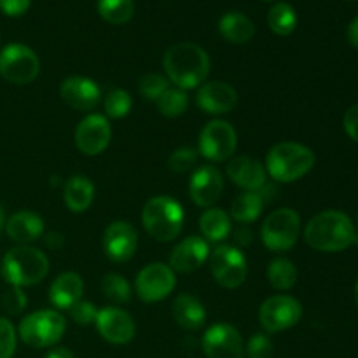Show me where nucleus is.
Returning a JSON list of instances; mask_svg holds the SVG:
<instances>
[{
	"instance_id": "nucleus-1",
	"label": "nucleus",
	"mask_w": 358,
	"mask_h": 358,
	"mask_svg": "<svg viewBox=\"0 0 358 358\" xmlns=\"http://www.w3.org/2000/svg\"><path fill=\"white\" fill-rule=\"evenodd\" d=\"M166 79L178 90H194L206 83L210 73V56L201 45L178 42L168 48L163 56Z\"/></svg>"
},
{
	"instance_id": "nucleus-2",
	"label": "nucleus",
	"mask_w": 358,
	"mask_h": 358,
	"mask_svg": "<svg viewBox=\"0 0 358 358\" xmlns=\"http://www.w3.org/2000/svg\"><path fill=\"white\" fill-rule=\"evenodd\" d=\"M357 231L352 219L339 210H327L313 219L304 227V240L313 250L334 254L343 252L355 243Z\"/></svg>"
},
{
	"instance_id": "nucleus-3",
	"label": "nucleus",
	"mask_w": 358,
	"mask_h": 358,
	"mask_svg": "<svg viewBox=\"0 0 358 358\" xmlns=\"http://www.w3.org/2000/svg\"><path fill=\"white\" fill-rule=\"evenodd\" d=\"M3 278L10 287H31L41 283L49 273V259L38 248L17 245L10 248L0 264Z\"/></svg>"
},
{
	"instance_id": "nucleus-4",
	"label": "nucleus",
	"mask_w": 358,
	"mask_h": 358,
	"mask_svg": "<svg viewBox=\"0 0 358 358\" xmlns=\"http://www.w3.org/2000/svg\"><path fill=\"white\" fill-rule=\"evenodd\" d=\"M315 166V152L297 142L276 143L266 156V171L273 180L289 184L303 178Z\"/></svg>"
},
{
	"instance_id": "nucleus-5",
	"label": "nucleus",
	"mask_w": 358,
	"mask_h": 358,
	"mask_svg": "<svg viewBox=\"0 0 358 358\" xmlns=\"http://www.w3.org/2000/svg\"><path fill=\"white\" fill-rule=\"evenodd\" d=\"M184 219L182 205L170 196H154L142 210V224L147 234L161 243L173 241L182 233Z\"/></svg>"
},
{
	"instance_id": "nucleus-6",
	"label": "nucleus",
	"mask_w": 358,
	"mask_h": 358,
	"mask_svg": "<svg viewBox=\"0 0 358 358\" xmlns=\"http://www.w3.org/2000/svg\"><path fill=\"white\" fill-rule=\"evenodd\" d=\"M66 331V320L58 310H41L27 315L17 327V336L30 348H51Z\"/></svg>"
},
{
	"instance_id": "nucleus-7",
	"label": "nucleus",
	"mask_w": 358,
	"mask_h": 358,
	"mask_svg": "<svg viewBox=\"0 0 358 358\" xmlns=\"http://www.w3.org/2000/svg\"><path fill=\"white\" fill-rule=\"evenodd\" d=\"M301 236V217L294 208L269 213L261 227V240L269 252L283 254L294 248Z\"/></svg>"
},
{
	"instance_id": "nucleus-8",
	"label": "nucleus",
	"mask_w": 358,
	"mask_h": 358,
	"mask_svg": "<svg viewBox=\"0 0 358 358\" xmlns=\"http://www.w3.org/2000/svg\"><path fill=\"white\" fill-rule=\"evenodd\" d=\"M41 59L24 44H9L0 51V77L6 83L24 86L37 79Z\"/></svg>"
},
{
	"instance_id": "nucleus-9",
	"label": "nucleus",
	"mask_w": 358,
	"mask_h": 358,
	"mask_svg": "<svg viewBox=\"0 0 358 358\" xmlns=\"http://www.w3.org/2000/svg\"><path fill=\"white\" fill-rule=\"evenodd\" d=\"M210 271L213 280L224 289H238L248 275L247 257L243 252L231 245H219L210 254Z\"/></svg>"
},
{
	"instance_id": "nucleus-10",
	"label": "nucleus",
	"mask_w": 358,
	"mask_h": 358,
	"mask_svg": "<svg viewBox=\"0 0 358 358\" xmlns=\"http://www.w3.org/2000/svg\"><path fill=\"white\" fill-rule=\"evenodd\" d=\"M238 135L236 129L222 119L210 121L199 133L198 154L213 163H222L231 159L236 152Z\"/></svg>"
},
{
	"instance_id": "nucleus-11",
	"label": "nucleus",
	"mask_w": 358,
	"mask_h": 358,
	"mask_svg": "<svg viewBox=\"0 0 358 358\" xmlns=\"http://www.w3.org/2000/svg\"><path fill=\"white\" fill-rule=\"evenodd\" d=\"M301 317H303L301 303L296 297L285 296V294L266 299L259 310V322L269 334L289 331L294 325L299 324Z\"/></svg>"
},
{
	"instance_id": "nucleus-12",
	"label": "nucleus",
	"mask_w": 358,
	"mask_h": 358,
	"mask_svg": "<svg viewBox=\"0 0 358 358\" xmlns=\"http://www.w3.org/2000/svg\"><path fill=\"white\" fill-rule=\"evenodd\" d=\"M177 285L175 271L163 262H152L136 275V294L143 303H159L173 292Z\"/></svg>"
},
{
	"instance_id": "nucleus-13",
	"label": "nucleus",
	"mask_w": 358,
	"mask_h": 358,
	"mask_svg": "<svg viewBox=\"0 0 358 358\" xmlns=\"http://www.w3.org/2000/svg\"><path fill=\"white\" fill-rule=\"evenodd\" d=\"M201 348L206 358H245L241 334L229 324H215L206 329Z\"/></svg>"
},
{
	"instance_id": "nucleus-14",
	"label": "nucleus",
	"mask_w": 358,
	"mask_h": 358,
	"mask_svg": "<svg viewBox=\"0 0 358 358\" xmlns=\"http://www.w3.org/2000/svg\"><path fill=\"white\" fill-rule=\"evenodd\" d=\"M112 138L110 122L101 114H90L77 124L76 147L84 156H98L108 147Z\"/></svg>"
},
{
	"instance_id": "nucleus-15",
	"label": "nucleus",
	"mask_w": 358,
	"mask_h": 358,
	"mask_svg": "<svg viewBox=\"0 0 358 358\" xmlns=\"http://www.w3.org/2000/svg\"><path fill=\"white\" fill-rule=\"evenodd\" d=\"M224 191L222 173L213 164L198 166L191 175L189 182V194L192 203L199 208H212L220 199Z\"/></svg>"
},
{
	"instance_id": "nucleus-16",
	"label": "nucleus",
	"mask_w": 358,
	"mask_h": 358,
	"mask_svg": "<svg viewBox=\"0 0 358 358\" xmlns=\"http://www.w3.org/2000/svg\"><path fill=\"white\" fill-rule=\"evenodd\" d=\"M101 338L110 345H128L135 338V322L128 311L115 306H107L98 310L94 320Z\"/></svg>"
},
{
	"instance_id": "nucleus-17",
	"label": "nucleus",
	"mask_w": 358,
	"mask_h": 358,
	"mask_svg": "<svg viewBox=\"0 0 358 358\" xmlns=\"http://www.w3.org/2000/svg\"><path fill=\"white\" fill-rule=\"evenodd\" d=\"M138 248V233L126 220H115L103 233V252L112 262H128Z\"/></svg>"
},
{
	"instance_id": "nucleus-18",
	"label": "nucleus",
	"mask_w": 358,
	"mask_h": 358,
	"mask_svg": "<svg viewBox=\"0 0 358 358\" xmlns=\"http://www.w3.org/2000/svg\"><path fill=\"white\" fill-rule=\"evenodd\" d=\"M196 105L212 115L229 114L238 105V93L231 84L210 80L199 86L196 93Z\"/></svg>"
},
{
	"instance_id": "nucleus-19",
	"label": "nucleus",
	"mask_w": 358,
	"mask_h": 358,
	"mask_svg": "<svg viewBox=\"0 0 358 358\" xmlns=\"http://www.w3.org/2000/svg\"><path fill=\"white\" fill-rule=\"evenodd\" d=\"M59 96L69 107L76 110H93L101 100V90L90 77H66L59 86Z\"/></svg>"
},
{
	"instance_id": "nucleus-20",
	"label": "nucleus",
	"mask_w": 358,
	"mask_h": 358,
	"mask_svg": "<svg viewBox=\"0 0 358 358\" xmlns=\"http://www.w3.org/2000/svg\"><path fill=\"white\" fill-rule=\"evenodd\" d=\"M210 257L208 241L203 236H187L171 250L170 268L178 273H192Z\"/></svg>"
},
{
	"instance_id": "nucleus-21",
	"label": "nucleus",
	"mask_w": 358,
	"mask_h": 358,
	"mask_svg": "<svg viewBox=\"0 0 358 358\" xmlns=\"http://www.w3.org/2000/svg\"><path fill=\"white\" fill-rule=\"evenodd\" d=\"M227 177L245 191H261L268 184V171L257 159L248 156H236L227 163Z\"/></svg>"
},
{
	"instance_id": "nucleus-22",
	"label": "nucleus",
	"mask_w": 358,
	"mask_h": 358,
	"mask_svg": "<svg viewBox=\"0 0 358 358\" xmlns=\"http://www.w3.org/2000/svg\"><path fill=\"white\" fill-rule=\"evenodd\" d=\"M6 233L17 245H30L44 234V220L34 212H16L6 220Z\"/></svg>"
},
{
	"instance_id": "nucleus-23",
	"label": "nucleus",
	"mask_w": 358,
	"mask_h": 358,
	"mask_svg": "<svg viewBox=\"0 0 358 358\" xmlns=\"http://www.w3.org/2000/svg\"><path fill=\"white\" fill-rule=\"evenodd\" d=\"M84 294V282L77 273L66 271L56 276L55 282L51 283L49 289V301L56 310L69 311L77 301L83 299Z\"/></svg>"
},
{
	"instance_id": "nucleus-24",
	"label": "nucleus",
	"mask_w": 358,
	"mask_h": 358,
	"mask_svg": "<svg viewBox=\"0 0 358 358\" xmlns=\"http://www.w3.org/2000/svg\"><path fill=\"white\" fill-rule=\"evenodd\" d=\"M173 318L185 331H198L206 322V310L198 297L191 294H180L173 301Z\"/></svg>"
},
{
	"instance_id": "nucleus-25",
	"label": "nucleus",
	"mask_w": 358,
	"mask_h": 358,
	"mask_svg": "<svg viewBox=\"0 0 358 358\" xmlns=\"http://www.w3.org/2000/svg\"><path fill=\"white\" fill-rule=\"evenodd\" d=\"M219 34L231 44H247L254 38L255 24L243 13L231 10L219 20Z\"/></svg>"
},
{
	"instance_id": "nucleus-26",
	"label": "nucleus",
	"mask_w": 358,
	"mask_h": 358,
	"mask_svg": "<svg viewBox=\"0 0 358 358\" xmlns=\"http://www.w3.org/2000/svg\"><path fill=\"white\" fill-rule=\"evenodd\" d=\"M65 205L70 212L83 213L91 206L94 199V185L84 175H73L65 184Z\"/></svg>"
},
{
	"instance_id": "nucleus-27",
	"label": "nucleus",
	"mask_w": 358,
	"mask_h": 358,
	"mask_svg": "<svg viewBox=\"0 0 358 358\" xmlns=\"http://www.w3.org/2000/svg\"><path fill=\"white\" fill-rule=\"evenodd\" d=\"M199 231L201 236L210 243H220V241L227 240L233 231V224H231V217L227 215L224 210L206 208L199 217Z\"/></svg>"
},
{
	"instance_id": "nucleus-28",
	"label": "nucleus",
	"mask_w": 358,
	"mask_h": 358,
	"mask_svg": "<svg viewBox=\"0 0 358 358\" xmlns=\"http://www.w3.org/2000/svg\"><path fill=\"white\" fill-rule=\"evenodd\" d=\"M264 203L266 199L261 191L241 192L231 205V217L240 224L255 222L264 210Z\"/></svg>"
},
{
	"instance_id": "nucleus-29",
	"label": "nucleus",
	"mask_w": 358,
	"mask_h": 358,
	"mask_svg": "<svg viewBox=\"0 0 358 358\" xmlns=\"http://www.w3.org/2000/svg\"><path fill=\"white\" fill-rule=\"evenodd\" d=\"M268 27L273 34L280 35V37H287L292 34L297 27V14L294 7L285 2L275 3L268 13Z\"/></svg>"
},
{
	"instance_id": "nucleus-30",
	"label": "nucleus",
	"mask_w": 358,
	"mask_h": 358,
	"mask_svg": "<svg viewBox=\"0 0 358 358\" xmlns=\"http://www.w3.org/2000/svg\"><path fill=\"white\" fill-rule=\"evenodd\" d=\"M268 280L273 289L290 290L297 283V268L285 257H276L268 266Z\"/></svg>"
},
{
	"instance_id": "nucleus-31",
	"label": "nucleus",
	"mask_w": 358,
	"mask_h": 358,
	"mask_svg": "<svg viewBox=\"0 0 358 358\" xmlns=\"http://www.w3.org/2000/svg\"><path fill=\"white\" fill-rule=\"evenodd\" d=\"M98 14L110 24H124L135 14L133 0H98Z\"/></svg>"
},
{
	"instance_id": "nucleus-32",
	"label": "nucleus",
	"mask_w": 358,
	"mask_h": 358,
	"mask_svg": "<svg viewBox=\"0 0 358 358\" xmlns=\"http://www.w3.org/2000/svg\"><path fill=\"white\" fill-rule=\"evenodd\" d=\"M159 114L166 115V117H178L184 114L189 107V96L184 90L178 87H168L156 101H154Z\"/></svg>"
},
{
	"instance_id": "nucleus-33",
	"label": "nucleus",
	"mask_w": 358,
	"mask_h": 358,
	"mask_svg": "<svg viewBox=\"0 0 358 358\" xmlns=\"http://www.w3.org/2000/svg\"><path fill=\"white\" fill-rule=\"evenodd\" d=\"M100 289L103 296L115 304H126L131 301V287H129L128 280L117 273H107L101 278Z\"/></svg>"
},
{
	"instance_id": "nucleus-34",
	"label": "nucleus",
	"mask_w": 358,
	"mask_h": 358,
	"mask_svg": "<svg viewBox=\"0 0 358 358\" xmlns=\"http://www.w3.org/2000/svg\"><path fill=\"white\" fill-rule=\"evenodd\" d=\"M133 107L131 94L124 90H112L103 100L105 114L110 119H122L129 114Z\"/></svg>"
},
{
	"instance_id": "nucleus-35",
	"label": "nucleus",
	"mask_w": 358,
	"mask_h": 358,
	"mask_svg": "<svg viewBox=\"0 0 358 358\" xmlns=\"http://www.w3.org/2000/svg\"><path fill=\"white\" fill-rule=\"evenodd\" d=\"M198 150L192 147H180V149L173 150L168 157V166L175 173H185V171L194 170L198 164Z\"/></svg>"
},
{
	"instance_id": "nucleus-36",
	"label": "nucleus",
	"mask_w": 358,
	"mask_h": 358,
	"mask_svg": "<svg viewBox=\"0 0 358 358\" xmlns=\"http://www.w3.org/2000/svg\"><path fill=\"white\" fill-rule=\"evenodd\" d=\"M170 87V83L164 76H159V73H147L140 79L138 91L145 100L156 101L164 91Z\"/></svg>"
},
{
	"instance_id": "nucleus-37",
	"label": "nucleus",
	"mask_w": 358,
	"mask_h": 358,
	"mask_svg": "<svg viewBox=\"0 0 358 358\" xmlns=\"http://www.w3.org/2000/svg\"><path fill=\"white\" fill-rule=\"evenodd\" d=\"M248 358H275V346L268 334L257 332L250 338L247 345Z\"/></svg>"
},
{
	"instance_id": "nucleus-38",
	"label": "nucleus",
	"mask_w": 358,
	"mask_h": 358,
	"mask_svg": "<svg viewBox=\"0 0 358 358\" xmlns=\"http://www.w3.org/2000/svg\"><path fill=\"white\" fill-rule=\"evenodd\" d=\"M16 329L7 318H0V358H13L16 352Z\"/></svg>"
},
{
	"instance_id": "nucleus-39",
	"label": "nucleus",
	"mask_w": 358,
	"mask_h": 358,
	"mask_svg": "<svg viewBox=\"0 0 358 358\" xmlns=\"http://www.w3.org/2000/svg\"><path fill=\"white\" fill-rule=\"evenodd\" d=\"M28 304L27 294L23 292V289L20 287H10L3 292L2 296V306L3 310L9 315H20L21 311H24Z\"/></svg>"
},
{
	"instance_id": "nucleus-40",
	"label": "nucleus",
	"mask_w": 358,
	"mask_h": 358,
	"mask_svg": "<svg viewBox=\"0 0 358 358\" xmlns=\"http://www.w3.org/2000/svg\"><path fill=\"white\" fill-rule=\"evenodd\" d=\"M98 310L94 308L93 303L90 301H77L72 308L69 310V317L76 322L77 325H91L96 320Z\"/></svg>"
},
{
	"instance_id": "nucleus-41",
	"label": "nucleus",
	"mask_w": 358,
	"mask_h": 358,
	"mask_svg": "<svg viewBox=\"0 0 358 358\" xmlns=\"http://www.w3.org/2000/svg\"><path fill=\"white\" fill-rule=\"evenodd\" d=\"M343 126L345 131L353 142H358V105H353L346 110L345 119H343Z\"/></svg>"
},
{
	"instance_id": "nucleus-42",
	"label": "nucleus",
	"mask_w": 358,
	"mask_h": 358,
	"mask_svg": "<svg viewBox=\"0 0 358 358\" xmlns=\"http://www.w3.org/2000/svg\"><path fill=\"white\" fill-rule=\"evenodd\" d=\"M31 0H0V10L7 16H21L28 10Z\"/></svg>"
},
{
	"instance_id": "nucleus-43",
	"label": "nucleus",
	"mask_w": 358,
	"mask_h": 358,
	"mask_svg": "<svg viewBox=\"0 0 358 358\" xmlns=\"http://www.w3.org/2000/svg\"><path fill=\"white\" fill-rule=\"evenodd\" d=\"M44 358H73V353L72 350L65 348V346H56V348L49 350Z\"/></svg>"
},
{
	"instance_id": "nucleus-44",
	"label": "nucleus",
	"mask_w": 358,
	"mask_h": 358,
	"mask_svg": "<svg viewBox=\"0 0 358 358\" xmlns=\"http://www.w3.org/2000/svg\"><path fill=\"white\" fill-rule=\"evenodd\" d=\"M63 243H65V238H63L59 233H56V231L55 233H49L48 236H45V245H48V247H51L52 250H58V248H62Z\"/></svg>"
},
{
	"instance_id": "nucleus-45",
	"label": "nucleus",
	"mask_w": 358,
	"mask_h": 358,
	"mask_svg": "<svg viewBox=\"0 0 358 358\" xmlns=\"http://www.w3.org/2000/svg\"><path fill=\"white\" fill-rule=\"evenodd\" d=\"M346 37H348V42L353 45V48L358 49V16L352 23L348 24V31H346Z\"/></svg>"
},
{
	"instance_id": "nucleus-46",
	"label": "nucleus",
	"mask_w": 358,
	"mask_h": 358,
	"mask_svg": "<svg viewBox=\"0 0 358 358\" xmlns=\"http://www.w3.org/2000/svg\"><path fill=\"white\" fill-rule=\"evenodd\" d=\"M6 213H3V208L0 206V233L3 231V227H6Z\"/></svg>"
},
{
	"instance_id": "nucleus-47",
	"label": "nucleus",
	"mask_w": 358,
	"mask_h": 358,
	"mask_svg": "<svg viewBox=\"0 0 358 358\" xmlns=\"http://www.w3.org/2000/svg\"><path fill=\"white\" fill-rule=\"evenodd\" d=\"M353 296H355V304H357V308H358V280H357V283H355V292H353Z\"/></svg>"
},
{
	"instance_id": "nucleus-48",
	"label": "nucleus",
	"mask_w": 358,
	"mask_h": 358,
	"mask_svg": "<svg viewBox=\"0 0 358 358\" xmlns=\"http://www.w3.org/2000/svg\"><path fill=\"white\" fill-rule=\"evenodd\" d=\"M357 222H358V215H357Z\"/></svg>"
}]
</instances>
